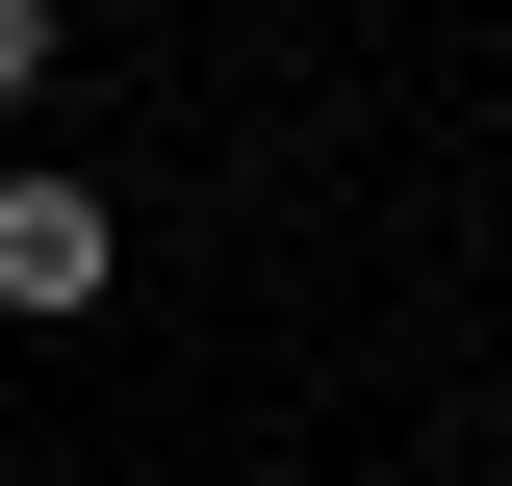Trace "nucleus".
Segmentation results:
<instances>
[{
	"label": "nucleus",
	"mask_w": 512,
	"mask_h": 486,
	"mask_svg": "<svg viewBox=\"0 0 512 486\" xmlns=\"http://www.w3.org/2000/svg\"><path fill=\"white\" fill-rule=\"evenodd\" d=\"M26 77H52V0H0V103H26Z\"/></svg>",
	"instance_id": "f03ea898"
},
{
	"label": "nucleus",
	"mask_w": 512,
	"mask_h": 486,
	"mask_svg": "<svg viewBox=\"0 0 512 486\" xmlns=\"http://www.w3.org/2000/svg\"><path fill=\"white\" fill-rule=\"evenodd\" d=\"M103 180H0V307H103Z\"/></svg>",
	"instance_id": "f257e3e1"
}]
</instances>
